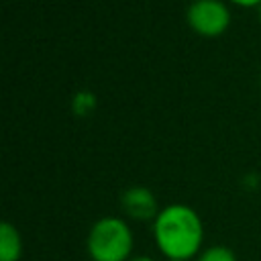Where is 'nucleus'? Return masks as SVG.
<instances>
[{"mask_svg": "<svg viewBox=\"0 0 261 261\" xmlns=\"http://www.w3.org/2000/svg\"><path fill=\"white\" fill-rule=\"evenodd\" d=\"M188 24L202 37H218L230 24V10L222 0H194L186 12Z\"/></svg>", "mask_w": 261, "mask_h": 261, "instance_id": "3", "label": "nucleus"}, {"mask_svg": "<svg viewBox=\"0 0 261 261\" xmlns=\"http://www.w3.org/2000/svg\"><path fill=\"white\" fill-rule=\"evenodd\" d=\"M120 208L126 218L135 222H153L159 214L155 194L145 186H130L120 194Z\"/></svg>", "mask_w": 261, "mask_h": 261, "instance_id": "4", "label": "nucleus"}, {"mask_svg": "<svg viewBox=\"0 0 261 261\" xmlns=\"http://www.w3.org/2000/svg\"><path fill=\"white\" fill-rule=\"evenodd\" d=\"M167 261H194V259H167Z\"/></svg>", "mask_w": 261, "mask_h": 261, "instance_id": "10", "label": "nucleus"}, {"mask_svg": "<svg viewBox=\"0 0 261 261\" xmlns=\"http://www.w3.org/2000/svg\"><path fill=\"white\" fill-rule=\"evenodd\" d=\"M86 249L92 261H128L135 249L133 228L120 216H102L90 226Z\"/></svg>", "mask_w": 261, "mask_h": 261, "instance_id": "2", "label": "nucleus"}, {"mask_svg": "<svg viewBox=\"0 0 261 261\" xmlns=\"http://www.w3.org/2000/svg\"><path fill=\"white\" fill-rule=\"evenodd\" d=\"M128 261H155V259L149 257V255H133Z\"/></svg>", "mask_w": 261, "mask_h": 261, "instance_id": "9", "label": "nucleus"}, {"mask_svg": "<svg viewBox=\"0 0 261 261\" xmlns=\"http://www.w3.org/2000/svg\"><path fill=\"white\" fill-rule=\"evenodd\" d=\"M153 239L165 259H196L204 243L202 218L188 204L163 206L153 220Z\"/></svg>", "mask_w": 261, "mask_h": 261, "instance_id": "1", "label": "nucleus"}, {"mask_svg": "<svg viewBox=\"0 0 261 261\" xmlns=\"http://www.w3.org/2000/svg\"><path fill=\"white\" fill-rule=\"evenodd\" d=\"M98 106L96 94L90 90H77L71 98V110L75 116H90Z\"/></svg>", "mask_w": 261, "mask_h": 261, "instance_id": "6", "label": "nucleus"}, {"mask_svg": "<svg viewBox=\"0 0 261 261\" xmlns=\"http://www.w3.org/2000/svg\"><path fill=\"white\" fill-rule=\"evenodd\" d=\"M22 251L24 245L18 228L12 222L4 220L0 224V261H20Z\"/></svg>", "mask_w": 261, "mask_h": 261, "instance_id": "5", "label": "nucleus"}, {"mask_svg": "<svg viewBox=\"0 0 261 261\" xmlns=\"http://www.w3.org/2000/svg\"><path fill=\"white\" fill-rule=\"evenodd\" d=\"M257 14H259V20H261V4L257 6Z\"/></svg>", "mask_w": 261, "mask_h": 261, "instance_id": "11", "label": "nucleus"}, {"mask_svg": "<svg viewBox=\"0 0 261 261\" xmlns=\"http://www.w3.org/2000/svg\"><path fill=\"white\" fill-rule=\"evenodd\" d=\"M230 2H234L239 6H259L261 4V0H230Z\"/></svg>", "mask_w": 261, "mask_h": 261, "instance_id": "8", "label": "nucleus"}, {"mask_svg": "<svg viewBox=\"0 0 261 261\" xmlns=\"http://www.w3.org/2000/svg\"><path fill=\"white\" fill-rule=\"evenodd\" d=\"M194 261H237V255L226 245H212V247L202 249Z\"/></svg>", "mask_w": 261, "mask_h": 261, "instance_id": "7", "label": "nucleus"}]
</instances>
